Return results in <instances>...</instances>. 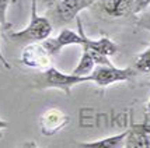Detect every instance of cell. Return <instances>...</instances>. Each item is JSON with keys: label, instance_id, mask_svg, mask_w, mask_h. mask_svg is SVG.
Instances as JSON below:
<instances>
[{"label": "cell", "instance_id": "obj_1", "mask_svg": "<svg viewBox=\"0 0 150 148\" xmlns=\"http://www.w3.org/2000/svg\"><path fill=\"white\" fill-rule=\"evenodd\" d=\"M83 83H91L90 76H77V74H66L59 71L56 67H48L42 70L41 76L38 77L35 87L39 90H60L63 91L66 95H70V90L74 85Z\"/></svg>", "mask_w": 150, "mask_h": 148}, {"label": "cell", "instance_id": "obj_2", "mask_svg": "<svg viewBox=\"0 0 150 148\" xmlns=\"http://www.w3.org/2000/svg\"><path fill=\"white\" fill-rule=\"evenodd\" d=\"M53 29L52 22L48 17L38 15L37 7H31V18L30 24L16 32L10 34V39L17 43H33V42H42L51 36Z\"/></svg>", "mask_w": 150, "mask_h": 148}, {"label": "cell", "instance_id": "obj_3", "mask_svg": "<svg viewBox=\"0 0 150 148\" xmlns=\"http://www.w3.org/2000/svg\"><path fill=\"white\" fill-rule=\"evenodd\" d=\"M136 69L133 67H125L119 69L114 65H96L94 70L88 74L91 83L98 87H108L114 83H122L128 81L136 76Z\"/></svg>", "mask_w": 150, "mask_h": 148}, {"label": "cell", "instance_id": "obj_4", "mask_svg": "<svg viewBox=\"0 0 150 148\" xmlns=\"http://www.w3.org/2000/svg\"><path fill=\"white\" fill-rule=\"evenodd\" d=\"M21 63L31 69L45 70L51 67L52 63V55L45 49V46L41 42L27 43L21 52Z\"/></svg>", "mask_w": 150, "mask_h": 148}, {"label": "cell", "instance_id": "obj_5", "mask_svg": "<svg viewBox=\"0 0 150 148\" xmlns=\"http://www.w3.org/2000/svg\"><path fill=\"white\" fill-rule=\"evenodd\" d=\"M96 1L97 0H60L56 6L52 7L51 14L58 21V24H66L76 18L80 11L88 8Z\"/></svg>", "mask_w": 150, "mask_h": 148}, {"label": "cell", "instance_id": "obj_6", "mask_svg": "<svg viewBox=\"0 0 150 148\" xmlns=\"http://www.w3.org/2000/svg\"><path fill=\"white\" fill-rule=\"evenodd\" d=\"M69 122H70V117L63 110L52 108V109L45 110L39 117V129L44 135L51 137L65 129Z\"/></svg>", "mask_w": 150, "mask_h": 148}, {"label": "cell", "instance_id": "obj_7", "mask_svg": "<svg viewBox=\"0 0 150 148\" xmlns=\"http://www.w3.org/2000/svg\"><path fill=\"white\" fill-rule=\"evenodd\" d=\"M42 45L45 46V49L51 55H56L58 52H60V49H63L65 46H70V45H80L83 46L84 43V38H83V35L79 32H73L72 29H67V28H63L59 35L56 38H46L45 41H42L41 42Z\"/></svg>", "mask_w": 150, "mask_h": 148}, {"label": "cell", "instance_id": "obj_8", "mask_svg": "<svg viewBox=\"0 0 150 148\" xmlns=\"http://www.w3.org/2000/svg\"><path fill=\"white\" fill-rule=\"evenodd\" d=\"M77 25H79V29H80V34L84 38L83 49H88L93 53H97V55H101V56H107V58H110V56L115 55L118 52V46L108 36H103L100 39H90L86 35L84 31H83V25H81L80 20H77Z\"/></svg>", "mask_w": 150, "mask_h": 148}, {"label": "cell", "instance_id": "obj_9", "mask_svg": "<svg viewBox=\"0 0 150 148\" xmlns=\"http://www.w3.org/2000/svg\"><path fill=\"white\" fill-rule=\"evenodd\" d=\"M125 148H149L150 134L142 127V124H132L125 138Z\"/></svg>", "mask_w": 150, "mask_h": 148}, {"label": "cell", "instance_id": "obj_10", "mask_svg": "<svg viewBox=\"0 0 150 148\" xmlns=\"http://www.w3.org/2000/svg\"><path fill=\"white\" fill-rule=\"evenodd\" d=\"M100 4L110 17H125L133 10V0H100Z\"/></svg>", "mask_w": 150, "mask_h": 148}, {"label": "cell", "instance_id": "obj_11", "mask_svg": "<svg viewBox=\"0 0 150 148\" xmlns=\"http://www.w3.org/2000/svg\"><path fill=\"white\" fill-rule=\"evenodd\" d=\"M128 134V130H125L122 133H119L117 135H111V137H105L97 141H90V142H81L79 144V147L83 148H119L124 147L125 138Z\"/></svg>", "mask_w": 150, "mask_h": 148}, {"label": "cell", "instance_id": "obj_12", "mask_svg": "<svg viewBox=\"0 0 150 148\" xmlns=\"http://www.w3.org/2000/svg\"><path fill=\"white\" fill-rule=\"evenodd\" d=\"M96 67V60L93 58L91 52L83 49V56L80 59L79 65L74 67V70L72 71L73 74H77V76H88Z\"/></svg>", "mask_w": 150, "mask_h": 148}, {"label": "cell", "instance_id": "obj_13", "mask_svg": "<svg viewBox=\"0 0 150 148\" xmlns=\"http://www.w3.org/2000/svg\"><path fill=\"white\" fill-rule=\"evenodd\" d=\"M135 69H136V71L143 73V74L150 73V48L143 51L135 59Z\"/></svg>", "mask_w": 150, "mask_h": 148}, {"label": "cell", "instance_id": "obj_14", "mask_svg": "<svg viewBox=\"0 0 150 148\" xmlns=\"http://www.w3.org/2000/svg\"><path fill=\"white\" fill-rule=\"evenodd\" d=\"M10 0H0V27H3L4 29L10 28V22L7 21V8H8Z\"/></svg>", "mask_w": 150, "mask_h": 148}, {"label": "cell", "instance_id": "obj_15", "mask_svg": "<svg viewBox=\"0 0 150 148\" xmlns=\"http://www.w3.org/2000/svg\"><path fill=\"white\" fill-rule=\"evenodd\" d=\"M150 4V0H133V14H139L142 13L143 10H146Z\"/></svg>", "mask_w": 150, "mask_h": 148}, {"label": "cell", "instance_id": "obj_16", "mask_svg": "<svg viewBox=\"0 0 150 148\" xmlns=\"http://www.w3.org/2000/svg\"><path fill=\"white\" fill-rule=\"evenodd\" d=\"M136 24H137V27L150 31V15H144V17H142L140 20H137Z\"/></svg>", "mask_w": 150, "mask_h": 148}, {"label": "cell", "instance_id": "obj_17", "mask_svg": "<svg viewBox=\"0 0 150 148\" xmlns=\"http://www.w3.org/2000/svg\"><path fill=\"white\" fill-rule=\"evenodd\" d=\"M60 0H37V4H39V6H42L44 8H52V7H55L56 4H58Z\"/></svg>", "mask_w": 150, "mask_h": 148}, {"label": "cell", "instance_id": "obj_18", "mask_svg": "<svg viewBox=\"0 0 150 148\" xmlns=\"http://www.w3.org/2000/svg\"><path fill=\"white\" fill-rule=\"evenodd\" d=\"M140 124H142V127L150 134V116L144 115V120H143V123H140Z\"/></svg>", "mask_w": 150, "mask_h": 148}, {"label": "cell", "instance_id": "obj_19", "mask_svg": "<svg viewBox=\"0 0 150 148\" xmlns=\"http://www.w3.org/2000/svg\"><path fill=\"white\" fill-rule=\"evenodd\" d=\"M0 63L6 67L7 70H11V66H10V63L7 62V59L4 58V55H3V52H1V49H0Z\"/></svg>", "mask_w": 150, "mask_h": 148}, {"label": "cell", "instance_id": "obj_20", "mask_svg": "<svg viewBox=\"0 0 150 148\" xmlns=\"http://www.w3.org/2000/svg\"><path fill=\"white\" fill-rule=\"evenodd\" d=\"M6 127H7V122H4V120L0 119V130H4Z\"/></svg>", "mask_w": 150, "mask_h": 148}, {"label": "cell", "instance_id": "obj_21", "mask_svg": "<svg viewBox=\"0 0 150 148\" xmlns=\"http://www.w3.org/2000/svg\"><path fill=\"white\" fill-rule=\"evenodd\" d=\"M144 115L150 116V101H149V103H147V106H146V112H144Z\"/></svg>", "mask_w": 150, "mask_h": 148}, {"label": "cell", "instance_id": "obj_22", "mask_svg": "<svg viewBox=\"0 0 150 148\" xmlns=\"http://www.w3.org/2000/svg\"><path fill=\"white\" fill-rule=\"evenodd\" d=\"M31 6H33V7H38V4H37V0H31Z\"/></svg>", "mask_w": 150, "mask_h": 148}]
</instances>
